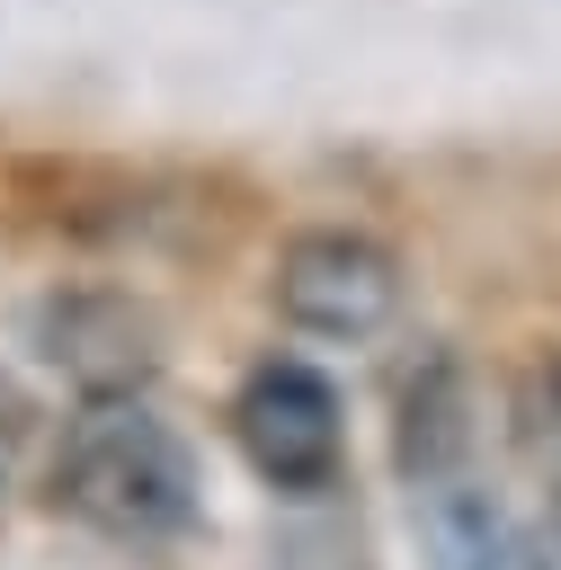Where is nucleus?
<instances>
[{
    "label": "nucleus",
    "mask_w": 561,
    "mask_h": 570,
    "mask_svg": "<svg viewBox=\"0 0 561 570\" xmlns=\"http://www.w3.org/2000/svg\"><path fill=\"white\" fill-rule=\"evenodd\" d=\"M53 499L116 543H169L196 525V454L151 401H89L62 428Z\"/></svg>",
    "instance_id": "f257e3e1"
},
{
    "label": "nucleus",
    "mask_w": 561,
    "mask_h": 570,
    "mask_svg": "<svg viewBox=\"0 0 561 570\" xmlns=\"http://www.w3.org/2000/svg\"><path fill=\"white\" fill-rule=\"evenodd\" d=\"M232 436H240V454L258 463V481H276V490H329L338 481V454H347V419H338V392H329V374H312V365H294V356H267L249 383H240V401H232Z\"/></svg>",
    "instance_id": "f03ea898"
},
{
    "label": "nucleus",
    "mask_w": 561,
    "mask_h": 570,
    "mask_svg": "<svg viewBox=\"0 0 561 570\" xmlns=\"http://www.w3.org/2000/svg\"><path fill=\"white\" fill-rule=\"evenodd\" d=\"M276 312L312 338H374L401 312V258L365 232H303L276 258Z\"/></svg>",
    "instance_id": "7ed1b4c3"
},
{
    "label": "nucleus",
    "mask_w": 561,
    "mask_h": 570,
    "mask_svg": "<svg viewBox=\"0 0 561 570\" xmlns=\"http://www.w3.org/2000/svg\"><path fill=\"white\" fill-rule=\"evenodd\" d=\"M410 525H419L427 570H552V543L499 490H481L472 463L410 481Z\"/></svg>",
    "instance_id": "20e7f679"
},
{
    "label": "nucleus",
    "mask_w": 561,
    "mask_h": 570,
    "mask_svg": "<svg viewBox=\"0 0 561 570\" xmlns=\"http://www.w3.org/2000/svg\"><path fill=\"white\" fill-rule=\"evenodd\" d=\"M45 356L89 392V401H125V383L151 374V312H134L125 294H62L45 303Z\"/></svg>",
    "instance_id": "39448f33"
},
{
    "label": "nucleus",
    "mask_w": 561,
    "mask_h": 570,
    "mask_svg": "<svg viewBox=\"0 0 561 570\" xmlns=\"http://www.w3.org/2000/svg\"><path fill=\"white\" fill-rule=\"evenodd\" d=\"M516 428H525V445L552 463V481H561V356H543L525 383H516Z\"/></svg>",
    "instance_id": "423d86ee"
},
{
    "label": "nucleus",
    "mask_w": 561,
    "mask_h": 570,
    "mask_svg": "<svg viewBox=\"0 0 561 570\" xmlns=\"http://www.w3.org/2000/svg\"><path fill=\"white\" fill-rule=\"evenodd\" d=\"M18 436H27V401L0 383V499H9V472H18Z\"/></svg>",
    "instance_id": "0eeeda50"
},
{
    "label": "nucleus",
    "mask_w": 561,
    "mask_h": 570,
    "mask_svg": "<svg viewBox=\"0 0 561 570\" xmlns=\"http://www.w3.org/2000/svg\"><path fill=\"white\" fill-rule=\"evenodd\" d=\"M552 517H561V481H552Z\"/></svg>",
    "instance_id": "6e6552de"
}]
</instances>
